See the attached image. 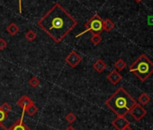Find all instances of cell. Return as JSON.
I'll return each mask as SVG.
<instances>
[{
  "instance_id": "cell-1",
  "label": "cell",
  "mask_w": 153,
  "mask_h": 130,
  "mask_svg": "<svg viewBox=\"0 0 153 130\" xmlns=\"http://www.w3.org/2000/svg\"><path fill=\"white\" fill-rule=\"evenodd\" d=\"M37 25L55 43H60L78 25L60 4L56 3L38 22Z\"/></svg>"
},
{
  "instance_id": "cell-2",
  "label": "cell",
  "mask_w": 153,
  "mask_h": 130,
  "mask_svg": "<svg viewBox=\"0 0 153 130\" xmlns=\"http://www.w3.org/2000/svg\"><path fill=\"white\" fill-rule=\"evenodd\" d=\"M135 104L137 101L123 87H120L105 101V105L119 117H125Z\"/></svg>"
},
{
  "instance_id": "cell-3",
  "label": "cell",
  "mask_w": 153,
  "mask_h": 130,
  "mask_svg": "<svg viewBox=\"0 0 153 130\" xmlns=\"http://www.w3.org/2000/svg\"><path fill=\"white\" fill-rule=\"evenodd\" d=\"M129 71L144 82L153 73V62L145 54H141L129 68Z\"/></svg>"
},
{
  "instance_id": "cell-4",
  "label": "cell",
  "mask_w": 153,
  "mask_h": 130,
  "mask_svg": "<svg viewBox=\"0 0 153 130\" xmlns=\"http://www.w3.org/2000/svg\"><path fill=\"white\" fill-rule=\"evenodd\" d=\"M88 32L93 33V34H100L102 32H104V20L98 16L94 15L86 24H85V30L81 32L80 34H76V38H79Z\"/></svg>"
},
{
  "instance_id": "cell-5",
  "label": "cell",
  "mask_w": 153,
  "mask_h": 130,
  "mask_svg": "<svg viewBox=\"0 0 153 130\" xmlns=\"http://www.w3.org/2000/svg\"><path fill=\"white\" fill-rule=\"evenodd\" d=\"M129 113L131 114V116L136 120V121H140L141 120L144 116H146L147 114V110L140 104H135L131 108V110L129 111Z\"/></svg>"
},
{
  "instance_id": "cell-6",
  "label": "cell",
  "mask_w": 153,
  "mask_h": 130,
  "mask_svg": "<svg viewBox=\"0 0 153 130\" xmlns=\"http://www.w3.org/2000/svg\"><path fill=\"white\" fill-rule=\"evenodd\" d=\"M65 61L69 65L71 68H76L82 61V58L76 53L75 51H72L66 58Z\"/></svg>"
},
{
  "instance_id": "cell-7",
  "label": "cell",
  "mask_w": 153,
  "mask_h": 130,
  "mask_svg": "<svg viewBox=\"0 0 153 130\" xmlns=\"http://www.w3.org/2000/svg\"><path fill=\"white\" fill-rule=\"evenodd\" d=\"M25 113V110H23L20 119H18L17 121H16V122L10 126V128H8V130H31V129L28 127V126L24 122Z\"/></svg>"
},
{
  "instance_id": "cell-8",
  "label": "cell",
  "mask_w": 153,
  "mask_h": 130,
  "mask_svg": "<svg viewBox=\"0 0 153 130\" xmlns=\"http://www.w3.org/2000/svg\"><path fill=\"white\" fill-rule=\"evenodd\" d=\"M112 125L116 128V130H123L126 126L130 125L129 120L125 117L117 116L112 122Z\"/></svg>"
},
{
  "instance_id": "cell-9",
  "label": "cell",
  "mask_w": 153,
  "mask_h": 130,
  "mask_svg": "<svg viewBox=\"0 0 153 130\" xmlns=\"http://www.w3.org/2000/svg\"><path fill=\"white\" fill-rule=\"evenodd\" d=\"M122 75L120 74V72L116 70H113L108 75H107V80L114 85L117 84L118 82H120V81L122 80Z\"/></svg>"
},
{
  "instance_id": "cell-10",
  "label": "cell",
  "mask_w": 153,
  "mask_h": 130,
  "mask_svg": "<svg viewBox=\"0 0 153 130\" xmlns=\"http://www.w3.org/2000/svg\"><path fill=\"white\" fill-rule=\"evenodd\" d=\"M33 101L29 97H27V96H23V97H21V98L17 100V105H18L20 108H22L23 110H25L26 108L29 107V106H30L31 104H33Z\"/></svg>"
},
{
  "instance_id": "cell-11",
  "label": "cell",
  "mask_w": 153,
  "mask_h": 130,
  "mask_svg": "<svg viewBox=\"0 0 153 130\" xmlns=\"http://www.w3.org/2000/svg\"><path fill=\"white\" fill-rule=\"evenodd\" d=\"M106 67H107L106 63H105L104 61L100 60V59H99V60H97V61L94 63V65H93L94 70H95V71H97L98 73L103 72L106 69Z\"/></svg>"
},
{
  "instance_id": "cell-12",
  "label": "cell",
  "mask_w": 153,
  "mask_h": 130,
  "mask_svg": "<svg viewBox=\"0 0 153 130\" xmlns=\"http://www.w3.org/2000/svg\"><path fill=\"white\" fill-rule=\"evenodd\" d=\"M20 31L19 26L15 24V23H11L7 27V32L10 34V35H16L18 32Z\"/></svg>"
},
{
  "instance_id": "cell-13",
  "label": "cell",
  "mask_w": 153,
  "mask_h": 130,
  "mask_svg": "<svg viewBox=\"0 0 153 130\" xmlns=\"http://www.w3.org/2000/svg\"><path fill=\"white\" fill-rule=\"evenodd\" d=\"M150 99H151V98L148 95V94H146V93H141L140 96H139V98H138V104H140V105H141V106H144V105H147L149 101H150Z\"/></svg>"
},
{
  "instance_id": "cell-14",
  "label": "cell",
  "mask_w": 153,
  "mask_h": 130,
  "mask_svg": "<svg viewBox=\"0 0 153 130\" xmlns=\"http://www.w3.org/2000/svg\"><path fill=\"white\" fill-rule=\"evenodd\" d=\"M114 28V24L111 19L107 18L105 20H104V31L111 32Z\"/></svg>"
},
{
  "instance_id": "cell-15",
  "label": "cell",
  "mask_w": 153,
  "mask_h": 130,
  "mask_svg": "<svg viewBox=\"0 0 153 130\" xmlns=\"http://www.w3.org/2000/svg\"><path fill=\"white\" fill-rule=\"evenodd\" d=\"M37 112H38V108H37V107L35 106L34 103L31 104V105H30L29 107H27L26 109H25V113H27V115H28V116H31V117L34 116Z\"/></svg>"
},
{
  "instance_id": "cell-16",
  "label": "cell",
  "mask_w": 153,
  "mask_h": 130,
  "mask_svg": "<svg viewBox=\"0 0 153 130\" xmlns=\"http://www.w3.org/2000/svg\"><path fill=\"white\" fill-rule=\"evenodd\" d=\"M114 67L117 71H123L126 67V63L123 59H119L114 62Z\"/></svg>"
},
{
  "instance_id": "cell-17",
  "label": "cell",
  "mask_w": 153,
  "mask_h": 130,
  "mask_svg": "<svg viewBox=\"0 0 153 130\" xmlns=\"http://www.w3.org/2000/svg\"><path fill=\"white\" fill-rule=\"evenodd\" d=\"M36 36H37V35H36L35 32L33 31V30H29V31L25 34V38H26L29 42L34 41L35 38H36Z\"/></svg>"
},
{
  "instance_id": "cell-18",
  "label": "cell",
  "mask_w": 153,
  "mask_h": 130,
  "mask_svg": "<svg viewBox=\"0 0 153 130\" xmlns=\"http://www.w3.org/2000/svg\"><path fill=\"white\" fill-rule=\"evenodd\" d=\"M90 41L92 42L94 45H98L102 42V38L100 34H93V36L90 38Z\"/></svg>"
},
{
  "instance_id": "cell-19",
  "label": "cell",
  "mask_w": 153,
  "mask_h": 130,
  "mask_svg": "<svg viewBox=\"0 0 153 130\" xmlns=\"http://www.w3.org/2000/svg\"><path fill=\"white\" fill-rule=\"evenodd\" d=\"M29 84L33 87V88H36L40 85V80L37 78V77H32L30 80H29Z\"/></svg>"
},
{
  "instance_id": "cell-20",
  "label": "cell",
  "mask_w": 153,
  "mask_h": 130,
  "mask_svg": "<svg viewBox=\"0 0 153 130\" xmlns=\"http://www.w3.org/2000/svg\"><path fill=\"white\" fill-rule=\"evenodd\" d=\"M66 121H68L69 124H71V123H74L75 121H76V116L74 114V113H72V112H70V113H68L67 116H66Z\"/></svg>"
},
{
  "instance_id": "cell-21",
  "label": "cell",
  "mask_w": 153,
  "mask_h": 130,
  "mask_svg": "<svg viewBox=\"0 0 153 130\" xmlns=\"http://www.w3.org/2000/svg\"><path fill=\"white\" fill-rule=\"evenodd\" d=\"M8 117V113L5 112L1 108H0V123H3Z\"/></svg>"
},
{
  "instance_id": "cell-22",
  "label": "cell",
  "mask_w": 153,
  "mask_h": 130,
  "mask_svg": "<svg viewBox=\"0 0 153 130\" xmlns=\"http://www.w3.org/2000/svg\"><path fill=\"white\" fill-rule=\"evenodd\" d=\"M1 108L5 112H7V113H9L11 110H12V107H11V105L10 104H8L7 102H4L2 105H1Z\"/></svg>"
},
{
  "instance_id": "cell-23",
  "label": "cell",
  "mask_w": 153,
  "mask_h": 130,
  "mask_svg": "<svg viewBox=\"0 0 153 130\" xmlns=\"http://www.w3.org/2000/svg\"><path fill=\"white\" fill-rule=\"evenodd\" d=\"M7 41L4 38H0V50H1V51L5 50L7 48Z\"/></svg>"
},
{
  "instance_id": "cell-24",
  "label": "cell",
  "mask_w": 153,
  "mask_h": 130,
  "mask_svg": "<svg viewBox=\"0 0 153 130\" xmlns=\"http://www.w3.org/2000/svg\"><path fill=\"white\" fill-rule=\"evenodd\" d=\"M18 7H19V13H22V0H18Z\"/></svg>"
},
{
  "instance_id": "cell-25",
  "label": "cell",
  "mask_w": 153,
  "mask_h": 130,
  "mask_svg": "<svg viewBox=\"0 0 153 130\" xmlns=\"http://www.w3.org/2000/svg\"><path fill=\"white\" fill-rule=\"evenodd\" d=\"M0 130H8V128H7V127L3 125V123H0Z\"/></svg>"
},
{
  "instance_id": "cell-26",
  "label": "cell",
  "mask_w": 153,
  "mask_h": 130,
  "mask_svg": "<svg viewBox=\"0 0 153 130\" xmlns=\"http://www.w3.org/2000/svg\"><path fill=\"white\" fill-rule=\"evenodd\" d=\"M123 130H132V129H131V126H130V125H128V126H125V127H124Z\"/></svg>"
},
{
  "instance_id": "cell-27",
  "label": "cell",
  "mask_w": 153,
  "mask_h": 130,
  "mask_svg": "<svg viewBox=\"0 0 153 130\" xmlns=\"http://www.w3.org/2000/svg\"><path fill=\"white\" fill-rule=\"evenodd\" d=\"M65 130H76V129H75L73 126H68V127H67Z\"/></svg>"
},
{
  "instance_id": "cell-28",
  "label": "cell",
  "mask_w": 153,
  "mask_h": 130,
  "mask_svg": "<svg viewBox=\"0 0 153 130\" xmlns=\"http://www.w3.org/2000/svg\"><path fill=\"white\" fill-rule=\"evenodd\" d=\"M134 1H135L136 3H140V2L142 1V0H134Z\"/></svg>"
}]
</instances>
